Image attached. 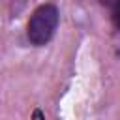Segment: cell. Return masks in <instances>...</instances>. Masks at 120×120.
<instances>
[{
  "instance_id": "obj_1",
  "label": "cell",
  "mask_w": 120,
  "mask_h": 120,
  "mask_svg": "<svg viewBox=\"0 0 120 120\" xmlns=\"http://www.w3.org/2000/svg\"><path fill=\"white\" fill-rule=\"evenodd\" d=\"M60 22V15H58V8L54 4H43L39 6L32 15L30 21L26 24V38L32 45H47Z\"/></svg>"
},
{
  "instance_id": "obj_2",
  "label": "cell",
  "mask_w": 120,
  "mask_h": 120,
  "mask_svg": "<svg viewBox=\"0 0 120 120\" xmlns=\"http://www.w3.org/2000/svg\"><path fill=\"white\" fill-rule=\"evenodd\" d=\"M111 21H112V24L120 30V2L111 8Z\"/></svg>"
},
{
  "instance_id": "obj_3",
  "label": "cell",
  "mask_w": 120,
  "mask_h": 120,
  "mask_svg": "<svg viewBox=\"0 0 120 120\" xmlns=\"http://www.w3.org/2000/svg\"><path fill=\"white\" fill-rule=\"evenodd\" d=\"M98 2H99L101 6H105V8H109V9H111V8H112V6H116L120 0H98Z\"/></svg>"
}]
</instances>
